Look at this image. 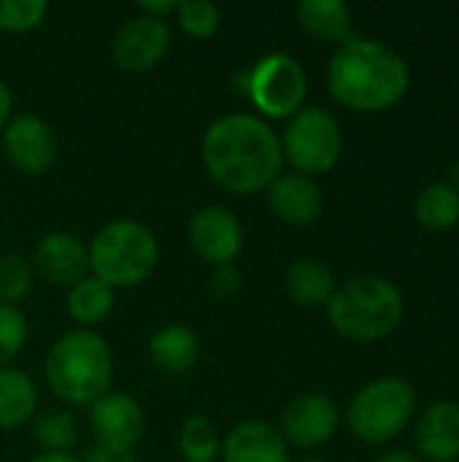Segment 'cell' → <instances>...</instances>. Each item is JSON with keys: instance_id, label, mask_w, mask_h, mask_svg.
<instances>
[{"instance_id": "6da1fadb", "label": "cell", "mask_w": 459, "mask_h": 462, "mask_svg": "<svg viewBox=\"0 0 459 462\" xmlns=\"http://www.w3.org/2000/svg\"><path fill=\"white\" fill-rule=\"evenodd\" d=\"M203 162L211 179L235 195H254L281 173V138L252 114H227L203 135Z\"/></svg>"}, {"instance_id": "7a4b0ae2", "label": "cell", "mask_w": 459, "mask_h": 462, "mask_svg": "<svg viewBox=\"0 0 459 462\" xmlns=\"http://www.w3.org/2000/svg\"><path fill=\"white\" fill-rule=\"evenodd\" d=\"M327 87L341 106L360 114H376L406 97L411 70L392 46L352 35L335 49L327 65Z\"/></svg>"}, {"instance_id": "3957f363", "label": "cell", "mask_w": 459, "mask_h": 462, "mask_svg": "<svg viewBox=\"0 0 459 462\" xmlns=\"http://www.w3.org/2000/svg\"><path fill=\"white\" fill-rule=\"evenodd\" d=\"M46 382L57 398L73 406H92L114 382V357L106 338L89 328L60 336L46 355Z\"/></svg>"}, {"instance_id": "277c9868", "label": "cell", "mask_w": 459, "mask_h": 462, "mask_svg": "<svg viewBox=\"0 0 459 462\" xmlns=\"http://www.w3.org/2000/svg\"><path fill=\"white\" fill-rule=\"evenodd\" d=\"M406 314L403 292L384 276H354L335 287L327 303L330 325L349 341H381L398 330Z\"/></svg>"}, {"instance_id": "5b68a950", "label": "cell", "mask_w": 459, "mask_h": 462, "mask_svg": "<svg viewBox=\"0 0 459 462\" xmlns=\"http://www.w3.org/2000/svg\"><path fill=\"white\" fill-rule=\"evenodd\" d=\"M160 260L154 233L133 219L103 225L89 244V271L111 290L143 284Z\"/></svg>"}, {"instance_id": "8992f818", "label": "cell", "mask_w": 459, "mask_h": 462, "mask_svg": "<svg viewBox=\"0 0 459 462\" xmlns=\"http://www.w3.org/2000/svg\"><path fill=\"white\" fill-rule=\"evenodd\" d=\"M417 411L414 387L406 379L384 376L365 384L349 403V428L365 444L398 439Z\"/></svg>"}, {"instance_id": "52a82bcc", "label": "cell", "mask_w": 459, "mask_h": 462, "mask_svg": "<svg viewBox=\"0 0 459 462\" xmlns=\"http://www.w3.org/2000/svg\"><path fill=\"white\" fill-rule=\"evenodd\" d=\"M344 135L338 119L319 106H306L295 116H289L287 130L281 135V152L303 176H322L335 168L341 160Z\"/></svg>"}, {"instance_id": "ba28073f", "label": "cell", "mask_w": 459, "mask_h": 462, "mask_svg": "<svg viewBox=\"0 0 459 462\" xmlns=\"http://www.w3.org/2000/svg\"><path fill=\"white\" fill-rule=\"evenodd\" d=\"M249 97L252 103L273 119L295 116L308 95V79L303 65L284 51L262 57L249 73Z\"/></svg>"}, {"instance_id": "9c48e42d", "label": "cell", "mask_w": 459, "mask_h": 462, "mask_svg": "<svg viewBox=\"0 0 459 462\" xmlns=\"http://www.w3.org/2000/svg\"><path fill=\"white\" fill-rule=\"evenodd\" d=\"M168 46H170V27L165 24V19L138 14L119 27L111 51L122 70L146 73L165 57Z\"/></svg>"}, {"instance_id": "30bf717a", "label": "cell", "mask_w": 459, "mask_h": 462, "mask_svg": "<svg viewBox=\"0 0 459 462\" xmlns=\"http://www.w3.org/2000/svg\"><path fill=\"white\" fill-rule=\"evenodd\" d=\"M89 422L97 447L116 449V452H133L146 428L141 403L127 393H111V390L92 403Z\"/></svg>"}, {"instance_id": "8fae6325", "label": "cell", "mask_w": 459, "mask_h": 462, "mask_svg": "<svg viewBox=\"0 0 459 462\" xmlns=\"http://www.w3.org/2000/svg\"><path fill=\"white\" fill-rule=\"evenodd\" d=\"M3 152L16 171L38 176L51 168L57 157V138L41 116L22 114L3 127Z\"/></svg>"}, {"instance_id": "7c38bea8", "label": "cell", "mask_w": 459, "mask_h": 462, "mask_svg": "<svg viewBox=\"0 0 459 462\" xmlns=\"http://www.w3.org/2000/svg\"><path fill=\"white\" fill-rule=\"evenodd\" d=\"M189 246L211 265H233L243 249V230L235 214L225 206H206L189 219Z\"/></svg>"}, {"instance_id": "4fadbf2b", "label": "cell", "mask_w": 459, "mask_h": 462, "mask_svg": "<svg viewBox=\"0 0 459 462\" xmlns=\"http://www.w3.org/2000/svg\"><path fill=\"white\" fill-rule=\"evenodd\" d=\"M341 425V411L327 395H300L281 414V439L298 449H314L327 444Z\"/></svg>"}, {"instance_id": "5bb4252c", "label": "cell", "mask_w": 459, "mask_h": 462, "mask_svg": "<svg viewBox=\"0 0 459 462\" xmlns=\"http://www.w3.org/2000/svg\"><path fill=\"white\" fill-rule=\"evenodd\" d=\"M35 265L41 276L57 287H73L89 273V249L73 233H46L35 246Z\"/></svg>"}, {"instance_id": "9a60e30c", "label": "cell", "mask_w": 459, "mask_h": 462, "mask_svg": "<svg viewBox=\"0 0 459 462\" xmlns=\"http://www.w3.org/2000/svg\"><path fill=\"white\" fill-rule=\"evenodd\" d=\"M268 203L284 225L306 227L319 219L325 198L314 179L303 173H279L268 187Z\"/></svg>"}, {"instance_id": "2e32d148", "label": "cell", "mask_w": 459, "mask_h": 462, "mask_svg": "<svg viewBox=\"0 0 459 462\" xmlns=\"http://www.w3.org/2000/svg\"><path fill=\"white\" fill-rule=\"evenodd\" d=\"M417 449L427 462L459 460V403H433L417 425Z\"/></svg>"}, {"instance_id": "e0dca14e", "label": "cell", "mask_w": 459, "mask_h": 462, "mask_svg": "<svg viewBox=\"0 0 459 462\" xmlns=\"http://www.w3.org/2000/svg\"><path fill=\"white\" fill-rule=\"evenodd\" d=\"M222 462H289L287 441L273 425L249 420L227 433L222 444Z\"/></svg>"}, {"instance_id": "ac0fdd59", "label": "cell", "mask_w": 459, "mask_h": 462, "mask_svg": "<svg viewBox=\"0 0 459 462\" xmlns=\"http://www.w3.org/2000/svg\"><path fill=\"white\" fill-rule=\"evenodd\" d=\"M200 357L197 336L184 325H168L149 338V360L162 374H187Z\"/></svg>"}, {"instance_id": "d6986e66", "label": "cell", "mask_w": 459, "mask_h": 462, "mask_svg": "<svg viewBox=\"0 0 459 462\" xmlns=\"http://www.w3.org/2000/svg\"><path fill=\"white\" fill-rule=\"evenodd\" d=\"M284 287L289 300L300 309H322L335 295V276L319 260H298L289 265Z\"/></svg>"}, {"instance_id": "ffe728a7", "label": "cell", "mask_w": 459, "mask_h": 462, "mask_svg": "<svg viewBox=\"0 0 459 462\" xmlns=\"http://www.w3.org/2000/svg\"><path fill=\"white\" fill-rule=\"evenodd\" d=\"M300 27L325 43H344L352 32V11L344 0H303L298 5Z\"/></svg>"}, {"instance_id": "44dd1931", "label": "cell", "mask_w": 459, "mask_h": 462, "mask_svg": "<svg viewBox=\"0 0 459 462\" xmlns=\"http://www.w3.org/2000/svg\"><path fill=\"white\" fill-rule=\"evenodd\" d=\"M38 406V390L24 371L0 368V428L24 425Z\"/></svg>"}, {"instance_id": "7402d4cb", "label": "cell", "mask_w": 459, "mask_h": 462, "mask_svg": "<svg viewBox=\"0 0 459 462\" xmlns=\"http://www.w3.org/2000/svg\"><path fill=\"white\" fill-rule=\"evenodd\" d=\"M417 222L427 230H452L459 222V192L446 181H436L425 187L414 206Z\"/></svg>"}, {"instance_id": "603a6c76", "label": "cell", "mask_w": 459, "mask_h": 462, "mask_svg": "<svg viewBox=\"0 0 459 462\" xmlns=\"http://www.w3.org/2000/svg\"><path fill=\"white\" fill-rule=\"evenodd\" d=\"M114 309V290L95 276L81 279L68 292V314L78 325H97Z\"/></svg>"}, {"instance_id": "cb8c5ba5", "label": "cell", "mask_w": 459, "mask_h": 462, "mask_svg": "<svg viewBox=\"0 0 459 462\" xmlns=\"http://www.w3.org/2000/svg\"><path fill=\"white\" fill-rule=\"evenodd\" d=\"M219 436L208 417H189L179 433V452L187 462H214L219 457Z\"/></svg>"}, {"instance_id": "d4e9b609", "label": "cell", "mask_w": 459, "mask_h": 462, "mask_svg": "<svg viewBox=\"0 0 459 462\" xmlns=\"http://www.w3.org/2000/svg\"><path fill=\"white\" fill-rule=\"evenodd\" d=\"M35 439L43 447V452L68 455L70 447L78 441V425L76 417L60 409H51L35 420Z\"/></svg>"}, {"instance_id": "484cf974", "label": "cell", "mask_w": 459, "mask_h": 462, "mask_svg": "<svg viewBox=\"0 0 459 462\" xmlns=\"http://www.w3.org/2000/svg\"><path fill=\"white\" fill-rule=\"evenodd\" d=\"M32 287V271L22 254H3L0 257V306L16 309L19 300L27 298Z\"/></svg>"}, {"instance_id": "4316f807", "label": "cell", "mask_w": 459, "mask_h": 462, "mask_svg": "<svg viewBox=\"0 0 459 462\" xmlns=\"http://www.w3.org/2000/svg\"><path fill=\"white\" fill-rule=\"evenodd\" d=\"M176 16H179V27L187 35H192V38H208L222 24L219 8L214 3H208V0H187V3H179Z\"/></svg>"}, {"instance_id": "83f0119b", "label": "cell", "mask_w": 459, "mask_h": 462, "mask_svg": "<svg viewBox=\"0 0 459 462\" xmlns=\"http://www.w3.org/2000/svg\"><path fill=\"white\" fill-rule=\"evenodd\" d=\"M49 5L43 0H0V30L3 32H30L35 30Z\"/></svg>"}, {"instance_id": "f1b7e54d", "label": "cell", "mask_w": 459, "mask_h": 462, "mask_svg": "<svg viewBox=\"0 0 459 462\" xmlns=\"http://www.w3.org/2000/svg\"><path fill=\"white\" fill-rule=\"evenodd\" d=\"M27 341V319L19 309L0 306V368H8V363L22 352Z\"/></svg>"}, {"instance_id": "f546056e", "label": "cell", "mask_w": 459, "mask_h": 462, "mask_svg": "<svg viewBox=\"0 0 459 462\" xmlns=\"http://www.w3.org/2000/svg\"><path fill=\"white\" fill-rule=\"evenodd\" d=\"M211 290L216 295H235L241 290V273L235 265H219L211 276Z\"/></svg>"}, {"instance_id": "4dcf8cb0", "label": "cell", "mask_w": 459, "mask_h": 462, "mask_svg": "<svg viewBox=\"0 0 459 462\" xmlns=\"http://www.w3.org/2000/svg\"><path fill=\"white\" fill-rule=\"evenodd\" d=\"M84 462H135L133 452H116V449H106V447H92L87 452Z\"/></svg>"}, {"instance_id": "1f68e13d", "label": "cell", "mask_w": 459, "mask_h": 462, "mask_svg": "<svg viewBox=\"0 0 459 462\" xmlns=\"http://www.w3.org/2000/svg\"><path fill=\"white\" fill-rule=\"evenodd\" d=\"M176 8H179L176 0H154V3L146 0V3H141V11L149 16H157V19H162L165 14H176Z\"/></svg>"}, {"instance_id": "d6a6232c", "label": "cell", "mask_w": 459, "mask_h": 462, "mask_svg": "<svg viewBox=\"0 0 459 462\" xmlns=\"http://www.w3.org/2000/svg\"><path fill=\"white\" fill-rule=\"evenodd\" d=\"M11 106H14V97H11V89L8 84L0 79V130L8 125V116H11Z\"/></svg>"}, {"instance_id": "836d02e7", "label": "cell", "mask_w": 459, "mask_h": 462, "mask_svg": "<svg viewBox=\"0 0 459 462\" xmlns=\"http://www.w3.org/2000/svg\"><path fill=\"white\" fill-rule=\"evenodd\" d=\"M376 462H422L414 452H406V449H392V452H384Z\"/></svg>"}, {"instance_id": "e575fe53", "label": "cell", "mask_w": 459, "mask_h": 462, "mask_svg": "<svg viewBox=\"0 0 459 462\" xmlns=\"http://www.w3.org/2000/svg\"><path fill=\"white\" fill-rule=\"evenodd\" d=\"M30 462H84L73 455H57V452H43V455H35Z\"/></svg>"}, {"instance_id": "d590c367", "label": "cell", "mask_w": 459, "mask_h": 462, "mask_svg": "<svg viewBox=\"0 0 459 462\" xmlns=\"http://www.w3.org/2000/svg\"><path fill=\"white\" fill-rule=\"evenodd\" d=\"M446 184H449L452 189H457L459 192V160L454 162V165H452V168H449V181H446Z\"/></svg>"}, {"instance_id": "8d00e7d4", "label": "cell", "mask_w": 459, "mask_h": 462, "mask_svg": "<svg viewBox=\"0 0 459 462\" xmlns=\"http://www.w3.org/2000/svg\"><path fill=\"white\" fill-rule=\"evenodd\" d=\"M300 462H327V460H319V457H306V460Z\"/></svg>"}]
</instances>
